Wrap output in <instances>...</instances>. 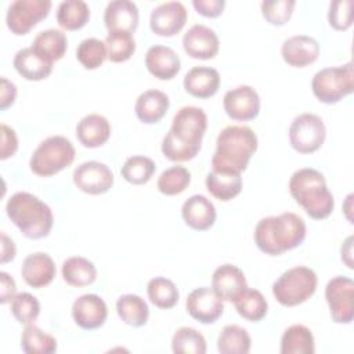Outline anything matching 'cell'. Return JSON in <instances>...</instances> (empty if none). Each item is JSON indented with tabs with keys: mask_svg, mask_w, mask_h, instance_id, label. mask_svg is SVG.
<instances>
[{
	"mask_svg": "<svg viewBox=\"0 0 354 354\" xmlns=\"http://www.w3.org/2000/svg\"><path fill=\"white\" fill-rule=\"evenodd\" d=\"M171 350L176 354H205L206 340L196 329L181 326L171 337Z\"/></svg>",
	"mask_w": 354,
	"mask_h": 354,
	"instance_id": "40",
	"label": "cell"
},
{
	"mask_svg": "<svg viewBox=\"0 0 354 354\" xmlns=\"http://www.w3.org/2000/svg\"><path fill=\"white\" fill-rule=\"evenodd\" d=\"M76 58L86 69L100 68L106 59L105 43L97 37L82 40L76 48Z\"/></svg>",
	"mask_w": 354,
	"mask_h": 354,
	"instance_id": "42",
	"label": "cell"
},
{
	"mask_svg": "<svg viewBox=\"0 0 354 354\" xmlns=\"http://www.w3.org/2000/svg\"><path fill=\"white\" fill-rule=\"evenodd\" d=\"M21 274L24 281L29 286L35 289H40L53 282L57 274V268L51 256L43 252H36L25 257L22 263Z\"/></svg>",
	"mask_w": 354,
	"mask_h": 354,
	"instance_id": "20",
	"label": "cell"
},
{
	"mask_svg": "<svg viewBox=\"0 0 354 354\" xmlns=\"http://www.w3.org/2000/svg\"><path fill=\"white\" fill-rule=\"evenodd\" d=\"M185 53L195 59H212L217 55L220 41L216 32L202 24L192 25L183 36Z\"/></svg>",
	"mask_w": 354,
	"mask_h": 354,
	"instance_id": "17",
	"label": "cell"
},
{
	"mask_svg": "<svg viewBox=\"0 0 354 354\" xmlns=\"http://www.w3.org/2000/svg\"><path fill=\"white\" fill-rule=\"evenodd\" d=\"M116 313L124 324L133 328H140L145 325L149 317V308L147 301L141 296L133 293L123 295L118 299Z\"/></svg>",
	"mask_w": 354,
	"mask_h": 354,
	"instance_id": "32",
	"label": "cell"
},
{
	"mask_svg": "<svg viewBox=\"0 0 354 354\" xmlns=\"http://www.w3.org/2000/svg\"><path fill=\"white\" fill-rule=\"evenodd\" d=\"M318 278L314 270L306 266H296L272 283V295L285 307H295L307 301L317 290Z\"/></svg>",
	"mask_w": 354,
	"mask_h": 354,
	"instance_id": "7",
	"label": "cell"
},
{
	"mask_svg": "<svg viewBox=\"0 0 354 354\" xmlns=\"http://www.w3.org/2000/svg\"><path fill=\"white\" fill-rule=\"evenodd\" d=\"M329 25L336 30H346L353 24V1L351 0H333L328 11Z\"/></svg>",
	"mask_w": 354,
	"mask_h": 354,
	"instance_id": "45",
	"label": "cell"
},
{
	"mask_svg": "<svg viewBox=\"0 0 354 354\" xmlns=\"http://www.w3.org/2000/svg\"><path fill=\"white\" fill-rule=\"evenodd\" d=\"M15 253H17V249L12 239L7 236L6 232H1V264H6L14 260Z\"/></svg>",
	"mask_w": 354,
	"mask_h": 354,
	"instance_id": "50",
	"label": "cell"
},
{
	"mask_svg": "<svg viewBox=\"0 0 354 354\" xmlns=\"http://www.w3.org/2000/svg\"><path fill=\"white\" fill-rule=\"evenodd\" d=\"M30 47L40 57L53 64L54 61H58L65 55L68 39L62 30L46 29L37 33Z\"/></svg>",
	"mask_w": 354,
	"mask_h": 354,
	"instance_id": "29",
	"label": "cell"
},
{
	"mask_svg": "<svg viewBox=\"0 0 354 354\" xmlns=\"http://www.w3.org/2000/svg\"><path fill=\"white\" fill-rule=\"evenodd\" d=\"M325 299L332 321L351 324L354 319V281L348 277H335L325 286Z\"/></svg>",
	"mask_w": 354,
	"mask_h": 354,
	"instance_id": "11",
	"label": "cell"
},
{
	"mask_svg": "<svg viewBox=\"0 0 354 354\" xmlns=\"http://www.w3.org/2000/svg\"><path fill=\"white\" fill-rule=\"evenodd\" d=\"M0 281H1V303L6 304L8 301H11L15 296L17 292V285L12 277H10V274H7L6 271L0 272Z\"/></svg>",
	"mask_w": 354,
	"mask_h": 354,
	"instance_id": "49",
	"label": "cell"
},
{
	"mask_svg": "<svg viewBox=\"0 0 354 354\" xmlns=\"http://www.w3.org/2000/svg\"><path fill=\"white\" fill-rule=\"evenodd\" d=\"M0 133H1V148H0V159L6 160L8 158H11L12 155H15L17 149H18V137L14 131V129H11L7 124H1L0 126Z\"/></svg>",
	"mask_w": 354,
	"mask_h": 354,
	"instance_id": "46",
	"label": "cell"
},
{
	"mask_svg": "<svg viewBox=\"0 0 354 354\" xmlns=\"http://www.w3.org/2000/svg\"><path fill=\"white\" fill-rule=\"evenodd\" d=\"M224 300L213 290V288L202 286L194 289L185 301L187 313L201 324L216 322L224 311Z\"/></svg>",
	"mask_w": 354,
	"mask_h": 354,
	"instance_id": "14",
	"label": "cell"
},
{
	"mask_svg": "<svg viewBox=\"0 0 354 354\" xmlns=\"http://www.w3.org/2000/svg\"><path fill=\"white\" fill-rule=\"evenodd\" d=\"M90 18V8L83 0L61 1L57 10V22L65 30L82 29Z\"/></svg>",
	"mask_w": 354,
	"mask_h": 354,
	"instance_id": "34",
	"label": "cell"
},
{
	"mask_svg": "<svg viewBox=\"0 0 354 354\" xmlns=\"http://www.w3.org/2000/svg\"><path fill=\"white\" fill-rule=\"evenodd\" d=\"M252 339L248 330L239 325H225L217 337V350L221 354H248Z\"/></svg>",
	"mask_w": 354,
	"mask_h": 354,
	"instance_id": "33",
	"label": "cell"
},
{
	"mask_svg": "<svg viewBox=\"0 0 354 354\" xmlns=\"http://www.w3.org/2000/svg\"><path fill=\"white\" fill-rule=\"evenodd\" d=\"M206 189L218 201L228 202L238 196L242 191L241 173H228L212 170L206 176Z\"/></svg>",
	"mask_w": 354,
	"mask_h": 354,
	"instance_id": "28",
	"label": "cell"
},
{
	"mask_svg": "<svg viewBox=\"0 0 354 354\" xmlns=\"http://www.w3.org/2000/svg\"><path fill=\"white\" fill-rule=\"evenodd\" d=\"M257 149V136L248 126H227L216 140V151L212 158L213 170L242 173Z\"/></svg>",
	"mask_w": 354,
	"mask_h": 354,
	"instance_id": "3",
	"label": "cell"
},
{
	"mask_svg": "<svg viewBox=\"0 0 354 354\" xmlns=\"http://www.w3.org/2000/svg\"><path fill=\"white\" fill-rule=\"evenodd\" d=\"M191 183V173L188 171L187 167L184 166H171L162 171L159 176L156 185L159 192L163 195H178L184 192Z\"/></svg>",
	"mask_w": 354,
	"mask_h": 354,
	"instance_id": "41",
	"label": "cell"
},
{
	"mask_svg": "<svg viewBox=\"0 0 354 354\" xmlns=\"http://www.w3.org/2000/svg\"><path fill=\"white\" fill-rule=\"evenodd\" d=\"M106 317L108 307L98 295H82L72 304V318L75 324L82 329H98L105 324Z\"/></svg>",
	"mask_w": 354,
	"mask_h": 354,
	"instance_id": "16",
	"label": "cell"
},
{
	"mask_svg": "<svg viewBox=\"0 0 354 354\" xmlns=\"http://www.w3.org/2000/svg\"><path fill=\"white\" fill-rule=\"evenodd\" d=\"M181 216L192 230L206 231L214 224L217 213L210 199L203 195H192L183 203Z\"/></svg>",
	"mask_w": 354,
	"mask_h": 354,
	"instance_id": "23",
	"label": "cell"
},
{
	"mask_svg": "<svg viewBox=\"0 0 354 354\" xmlns=\"http://www.w3.org/2000/svg\"><path fill=\"white\" fill-rule=\"evenodd\" d=\"M313 94L324 104H336L354 90L353 62L318 71L311 80Z\"/></svg>",
	"mask_w": 354,
	"mask_h": 354,
	"instance_id": "8",
	"label": "cell"
},
{
	"mask_svg": "<svg viewBox=\"0 0 354 354\" xmlns=\"http://www.w3.org/2000/svg\"><path fill=\"white\" fill-rule=\"evenodd\" d=\"M206 129L207 116L202 108L194 105L180 108L162 140V153L171 162L194 159L201 151Z\"/></svg>",
	"mask_w": 354,
	"mask_h": 354,
	"instance_id": "1",
	"label": "cell"
},
{
	"mask_svg": "<svg viewBox=\"0 0 354 354\" xmlns=\"http://www.w3.org/2000/svg\"><path fill=\"white\" fill-rule=\"evenodd\" d=\"M145 66L152 76L160 80H170L180 72L181 61L171 47L155 44L147 50Z\"/></svg>",
	"mask_w": 354,
	"mask_h": 354,
	"instance_id": "19",
	"label": "cell"
},
{
	"mask_svg": "<svg viewBox=\"0 0 354 354\" xmlns=\"http://www.w3.org/2000/svg\"><path fill=\"white\" fill-rule=\"evenodd\" d=\"M192 6L198 11V14L207 18H216L223 12L225 7V1L224 0H194Z\"/></svg>",
	"mask_w": 354,
	"mask_h": 354,
	"instance_id": "47",
	"label": "cell"
},
{
	"mask_svg": "<svg viewBox=\"0 0 354 354\" xmlns=\"http://www.w3.org/2000/svg\"><path fill=\"white\" fill-rule=\"evenodd\" d=\"M304 220L292 212L261 218L254 228L256 246L268 256H279L303 243L306 238Z\"/></svg>",
	"mask_w": 354,
	"mask_h": 354,
	"instance_id": "2",
	"label": "cell"
},
{
	"mask_svg": "<svg viewBox=\"0 0 354 354\" xmlns=\"http://www.w3.org/2000/svg\"><path fill=\"white\" fill-rule=\"evenodd\" d=\"M17 97V86L7 77H1V94H0V109L6 111L11 106Z\"/></svg>",
	"mask_w": 354,
	"mask_h": 354,
	"instance_id": "48",
	"label": "cell"
},
{
	"mask_svg": "<svg viewBox=\"0 0 354 354\" xmlns=\"http://www.w3.org/2000/svg\"><path fill=\"white\" fill-rule=\"evenodd\" d=\"M296 6L295 0H264L261 3V14L271 25H285Z\"/></svg>",
	"mask_w": 354,
	"mask_h": 354,
	"instance_id": "44",
	"label": "cell"
},
{
	"mask_svg": "<svg viewBox=\"0 0 354 354\" xmlns=\"http://www.w3.org/2000/svg\"><path fill=\"white\" fill-rule=\"evenodd\" d=\"M76 137L86 148H98L111 137V124L100 113H88L76 126Z\"/></svg>",
	"mask_w": 354,
	"mask_h": 354,
	"instance_id": "25",
	"label": "cell"
},
{
	"mask_svg": "<svg viewBox=\"0 0 354 354\" xmlns=\"http://www.w3.org/2000/svg\"><path fill=\"white\" fill-rule=\"evenodd\" d=\"M104 43L106 47V58L112 62H124L130 59L136 51V41L130 32H108Z\"/></svg>",
	"mask_w": 354,
	"mask_h": 354,
	"instance_id": "38",
	"label": "cell"
},
{
	"mask_svg": "<svg viewBox=\"0 0 354 354\" xmlns=\"http://www.w3.org/2000/svg\"><path fill=\"white\" fill-rule=\"evenodd\" d=\"M170 106L169 97L160 90H147L137 97L134 111L137 118L145 124L158 123Z\"/></svg>",
	"mask_w": 354,
	"mask_h": 354,
	"instance_id": "27",
	"label": "cell"
},
{
	"mask_svg": "<svg viewBox=\"0 0 354 354\" xmlns=\"http://www.w3.org/2000/svg\"><path fill=\"white\" fill-rule=\"evenodd\" d=\"M149 301L158 308H173L178 301V289L174 282L165 277H155L147 285Z\"/></svg>",
	"mask_w": 354,
	"mask_h": 354,
	"instance_id": "37",
	"label": "cell"
},
{
	"mask_svg": "<svg viewBox=\"0 0 354 354\" xmlns=\"http://www.w3.org/2000/svg\"><path fill=\"white\" fill-rule=\"evenodd\" d=\"M281 354H314V336L306 325L295 324L285 329L281 337Z\"/></svg>",
	"mask_w": 354,
	"mask_h": 354,
	"instance_id": "30",
	"label": "cell"
},
{
	"mask_svg": "<svg viewBox=\"0 0 354 354\" xmlns=\"http://www.w3.org/2000/svg\"><path fill=\"white\" fill-rule=\"evenodd\" d=\"M73 183L84 194L101 195L112 188L113 173L102 162L87 160L75 169Z\"/></svg>",
	"mask_w": 354,
	"mask_h": 354,
	"instance_id": "12",
	"label": "cell"
},
{
	"mask_svg": "<svg viewBox=\"0 0 354 354\" xmlns=\"http://www.w3.org/2000/svg\"><path fill=\"white\" fill-rule=\"evenodd\" d=\"M281 55L288 65L293 68H304L318 59L319 44L311 36L295 35L282 43Z\"/></svg>",
	"mask_w": 354,
	"mask_h": 354,
	"instance_id": "18",
	"label": "cell"
},
{
	"mask_svg": "<svg viewBox=\"0 0 354 354\" xmlns=\"http://www.w3.org/2000/svg\"><path fill=\"white\" fill-rule=\"evenodd\" d=\"M64 281L75 288H83L91 285L97 278V268L86 257L72 256L62 263Z\"/></svg>",
	"mask_w": 354,
	"mask_h": 354,
	"instance_id": "31",
	"label": "cell"
},
{
	"mask_svg": "<svg viewBox=\"0 0 354 354\" xmlns=\"http://www.w3.org/2000/svg\"><path fill=\"white\" fill-rule=\"evenodd\" d=\"M155 170H156V166L151 158L142 156V155H134L124 160L120 173L127 183L134 185H142L151 180Z\"/></svg>",
	"mask_w": 354,
	"mask_h": 354,
	"instance_id": "39",
	"label": "cell"
},
{
	"mask_svg": "<svg viewBox=\"0 0 354 354\" xmlns=\"http://www.w3.org/2000/svg\"><path fill=\"white\" fill-rule=\"evenodd\" d=\"M21 348L26 354H53L57 351V340L36 325H26L21 335Z\"/></svg>",
	"mask_w": 354,
	"mask_h": 354,
	"instance_id": "36",
	"label": "cell"
},
{
	"mask_svg": "<svg viewBox=\"0 0 354 354\" xmlns=\"http://www.w3.org/2000/svg\"><path fill=\"white\" fill-rule=\"evenodd\" d=\"M138 8L130 0L109 1L104 11V24L108 32L122 30L133 33L138 26Z\"/></svg>",
	"mask_w": 354,
	"mask_h": 354,
	"instance_id": "22",
	"label": "cell"
},
{
	"mask_svg": "<svg viewBox=\"0 0 354 354\" xmlns=\"http://www.w3.org/2000/svg\"><path fill=\"white\" fill-rule=\"evenodd\" d=\"M75 155L71 140L64 136H51L36 147L29 159V167L36 176L50 177L71 166Z\"/></svg>",
	"mask_w": 354,
	"mask_h": 354,
	"instance_id": "6",
	"label": "cell"
},
{
	"mask_svg": "<svg viewBox=\"0 0 354 354\" xmlns=\"http://www.w3.org/2000/svg\"><path fill=\"white\" fill-rule=\"evenodd\" d=\"M8 218L29 239L46 238L54 224V216L47 203L29 192H15L6 203Z\"/></svg>",
	"mask_w": 354,
	"mask_h": 354,
	"instance_id": "5",
	"label": "cell"
},
{
	"mask_svg": "<svg viewBox=\"0 0 354 354\" xmlns=\"http://www.w3.org/2000/svg\"><path fill=\"white\" fill-rule=\"evenodd\" d=\"M12 65L18 75L30 82L47 79L53 72V64L40 57L32 47L18 50L14 55Z\"/></svg>",
	"mask_w": 354,
	"mask_h": 354,
	"instance_id": "26",
	"label": "cell"
},
{
	"mask_svg": "<svg viewBox=\"0 0 354 354\" xmlns=\"http://www.w3.org/2000/svg\"><path fill=\"white\" fill-rule=\"evenodd\" d=\"M223 106L232 120H253L260 112V97L252 86L242 84L224 94Z\"/></svg>",
	"mask_w": 354,
	"mask_h": 354,
	"instance_id": "13",
	"label": "cell"
},
{
	"mask_svg": "<svg viewBox=\"0 0 354 354\" xmlns=\"http://www.w3.org/2000/svg\"><path fill=\"white\" fill-rule=\"evenodd\" d=\"M326 137V127L321 116L315 113H300L289 126V142L299 153L318 151Z\"/></svg>",
	"mask_w": 354,
	"mask_h": 354,
	"instance_id": "9",
	"label": "cell"
},
{
	"mask_svg": "<svg viewBox=\"0 0 354 354\" xmlns=\"http://www.w3.org/2000/svg\"><path fill=\"white\" fill-rule=\"evenodd\" d=\"M234 304L238 314L250 322L261 321L268 311V303L263 293L257 289L246 288L234 300Z\"/></svg>",
	"mask_w": 354,
	"mask_h": 354,
	"instance_id": "35",
	"label": "cell"
},
{
	"mask_svg": "<svg viewBox=\"0 0 354 354\" xmlns=\"http://www.w3.org/2000/svg\"><path fill=\"white\" fill-rule=\"evenodd\" d=\"M11 313L19 324L30 325L40 314V303L33 295L22 292L15 295L11 300Z\"/></svg>",
	"mask_w": 354,
	"mask_h": 354,
	"instance_id": "43",
	"label": "cell"
},
{
	"mask_svg": "<svg viewBox=\"0 0 354 354\" xmlns=\"http://www.w3.org/2000/svg\"><path fill=\"white\" fill-rule=\"evenodd\" d=\"M212 288L223 300L234 301L248 288V282L239 267L223 264L213 272Z\"/></svg>",
	"mask_w": 354,
	"mask_h": 354,
	"instance_id": "21",
	"label": "cell"
},
{
	"mask_svg": "<svg viewBox=\"0 0 354 354\" xmlns=\"http://www.w3.org/2000/svg\"><path fill=\"white\" fill-rule=\"evenodd\" d=\"M184 90L196 98H210L220 87V73L210 66H194L184 76Z\"/></svg>",
	"mask_w": 354,
	"mask_h": 354,
	"instance_id": "24",
	"label": "cell"
},
{
	"mask_svg": "<svg viewBox=\"0 0 354 354\" xmlns=\"http://www.w3.org/2000/svg\"><path fill=\"white\" fill-rule=\"evenodd\" d=\"M187 17L188 12L183 3L166 1L151 11L149 28L158 36L171 37L184 28Z\"/></svg>",
	"mask_w": 354,
	"mask_h": 354,
	"instance_id": "15",
	"label": "cell"
},
{
	"mask_svg": "<svg viewBox=\"0 0 354 354\" xmlns=\"http://www.w3.org/2000/svg\"><path fill=\"white\" fill-rule=\"evenodd\" d=\"M289 192L311 218L324 220L333 212L335 199L328 189L326 180L313 167H303L292 174Z\"/></svg>",
	"mask_w": 354,
	"mask_h": 354,
	"instance_id": "4",
	"label": "cell"
},
{
	"mask_svg": "<svg viewBox=\"0 0 354 354\" xmlns=\"http://www.w3.org/2000/svg\"><path fill=\"white\" fill-rule=\"evenodd\" d=\"M351 242H353V236H348L344 243L342 245V260L347 264L348 268H353V260H351Z\"/></svg>",
	"mask_w": 354,
	"mask_h": 354,
	"instance_id": "51",
	"label": "cell"
},
{
	"mask_svg": "<svg viewBox=\"0 0 354 354\" xmlns=\"http://www.w3.org/2000/svg\"><path fill=\"white\" fill-rule=\"evenodd\" d=\"M50 10V0H15L7 8V28L17 36L26 35L41 19L48 17Z\"/></svg>",
	"mask_w": 354,
	"mask_h": 354,
	"instance_id": "10",
	"label": "cell"
}]
</instances>
